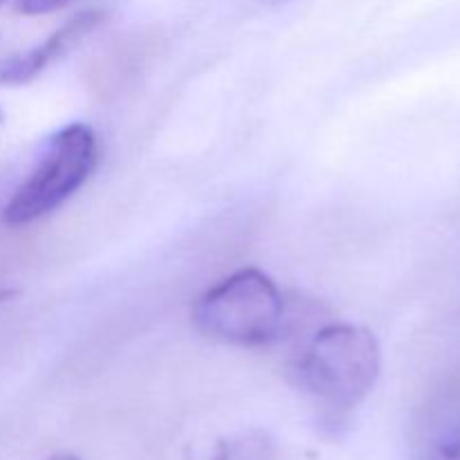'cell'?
I'll use <instances>...</instances> for the list:
<instances>
[{"mask_svg":"<svg viewBox=\"0 0 460 460\" xmlns=\"http://www.w3.org/2000/svg\"><path fill=\"white\" fill-rule=\"evenodd\" d=\"M382 373V349L371 331L328 323L295 364L296 385L332 425L346 420L368 398Z\"/></svg>","mask_w":460,"mask_h":460,"instance_id":"1","label":"cell"},{"mask_svg":"<svg viewBox=\"0 0 460 460\" xmlns=\"http://www.w3.org/2000/svg\"><path fill=\"white\" fill-rule=\"evenodd\" d=\"M193 323L207 340L256 349L279 340L286 323V299L263 270L243 268L196 301Z\"/></svg>","mask_w":460,"mask_h":460,"instance_id":"2","label":"cell"},{"mask_svg":"<svg viewBox=\"0 0 460 460\" xmlns=\"http://www.w3.org/2000/svg\"><path fill=\"white\" fill-rule=\"evenodd\" d=\"M97 160L99 144L93 128L63 126L49 137L39 164L4 202L0 220L9 227H25L49 216L88 182Z\"/></svg>","mask_w":460,"mask_h":460,"instance_id":"3","label":"cell"},{"mask_svg":"<svg viewBox=\"0 0 460 460\" xmlns=\"http://www.w3.org/2000/svg\"><path fill=\"white\" fill-rule=\"evenodd\" d=\"M102 21L103 13L97 12V9L79 12L76 16H72L70 21L63 22L58 30H54L48 39L40 40L39 45L30 48L27 52L16 54V57H9L7 61L0 63V84L22 85L27 84V81H31L34 76H39L45 67L52 66L54 61H58L63 54L70 52V48H75V45L79 43L84 36H88Z\"/></svg>","mask_w":460,"mask_h":460,"instance_id":"4","label":"cell"},{"mask_svg":"<svg viewBox=\"0 0 460 460\" xmlns=\"http://www.w3.org/2000/svg\"><path fill=\"white\" fill-rule=\"evenodd\" d=\"M214 460H274L272 445L265 436L247 434L238 438L225 440L216 449Z\"/></svg>","mask_w":460,"mask_h":460,"instance_id":"5","label":"cell"},{"mask_svg":"<svg viewBox=\"0 0 460 460\" xmlns=\"http://www.w3.org/2000/svg\"><path fill=\"white\" fill-rule=\"evenodd\" d=\"M72 0H18L16 9L25 16H40V13L57 12V9L66 7Z\"/></svg>","mask_w":460,"mask_h":460,"instance_id":"6","label":"cell"},{"mask_svg":"<svg viewBox=\"0 0 460 460\" xmlns=\"http://www.w3.org/2000/svg\"><path fill=\"white\" fill-rule=\"evenodd\" d=\"M45 460H79V458L72 456V454H54V456H49Z\"/></svg>","mask_w":460,"mask_h":460,"instance_id":"7","label":"cell"},{"mask_svg":"<svg viewBox=\"0 0 460 460\" xmlns=\"http://www.w3.org/2000/svg\"><path fill=\"white\" fill-rule=\"evenodd\" d=\"M3 4H4V0H0V7H3Z\"/></svg>","mask_w":460,"mask_h":460,"instance_id":"8","label":"cell"},{"mask_svg":"<svg viewBox=\"0 0 460 460\" xmlns=\"http://www.w3.org/2000/svg\"><path fill=\"white\" fill-rule=\"evenodd\" d=\"M0 117H3V115H0Z\"/></svg>","mask_w":460,"mask_h":460,"instance_id":"9","label":"cell"}]
</instances>
